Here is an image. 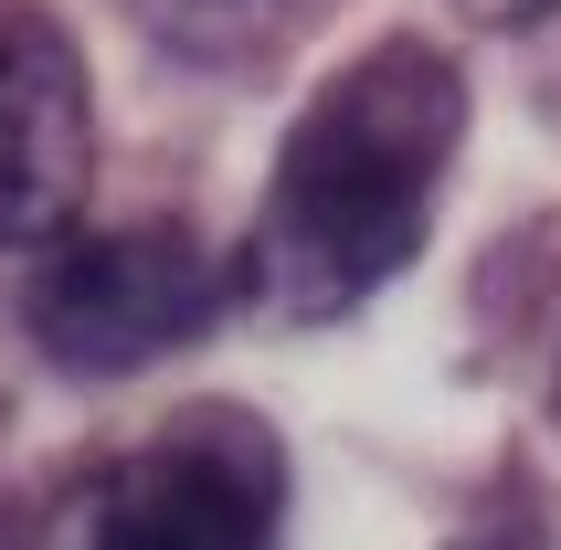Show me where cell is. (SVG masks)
Listing matches in <instances>:
<instances>
[{"label": "cell", "mask_w": 561, "mask_h": 550, "mask_svg": "<svg viewBox=\"0 0 561 550\" xmlns=\"http://www.w3.org/2000/svg\"><path fill=\"white\" fill-rule=\"evenodd\" d=\"M276 456L254 434H159L75 497L64 550H276Z\"/></svg>", "instance_id": "obj_3"}, {"label": "cell", "mask_w": 561, "mask_h": 550, "mask_svg": "<svg viewBox=\"0 0 561 550\" xmlns=\"http://www.w3.org/2000/svg\"><path fill=\"white\" fill-rule=\"evenodd\" d=\"M467 11H477V22H499V32H508V22H540V11H561V0H467Z\"/></svg>", "instance_id": "obj_7"}, {"label": "cell", "mask_w": 561, "mask_h": 550, "mask_svg": "<svg viewBox=\"0 0 561 550\" xmlns=\"http://www.w3.org/2000/svg\"><path fill=\"white\" fill-rule=\"evenodd\" d=\"M467 138V75L435 43H371L297 106L244 233V297L286 329L350 318L424 254L435 191Z\"/></svg>", "instance_id": "obj_1"}, {"label": "cell", "mask_w": 561, "mask_h": 550, "mask_svg": "<svg viewBox=\"0 0 561 550\" xmlns=\"http://www.w3.org/2000/svg\"><path fill=\"white\" fill-rule=\"evenodd\" d=\"M95 170L85 54L54 11H0V244H54Z\"/></svg>", "instance_id": "obj_4"}, {"label": "cell", "mask_w": 561, "mask_h": 550, "mask_svg": "<svg viewBox=\"0 0 561 550\" xmlns=\"http://www.w3.org/2000/svg\"><path fill=\"white\" fill-rule=\"evenodd\" d=\"M213 307H222L213 254L191 233H170V222L75 233L32 275V339H43V360L85 370V381H117V370H149L170 350H191L213 329Z\"/></svg>", "instance_id": "obj_2"}, {"label": "cell", "mask_w": 561, "mask_h": 550, "mask_svg": "<svg viewBox=\"0 0 561 550\" xmlns=\"http://www.w3.org/2000/svg\"><path fill=\"white\" fill-rule=\"evenodd\" d=\"M456 550H561V529H540V519H499V529H477V540H456Z\"/></svg>", "instance_id": "obj_5"}, {"label": "cell", "mask_w": 561, "mask_h": 550, "mask_svg": "<svg viewBox=\"0 0 561 550\" xmlns=\"http://www.w3.org/2000/svg\"><path fill=\"white\" fill-rule=\"evenodd\" d=\"M149 11H170V22H244V11H265V0H149Z\"/></svg>", "instance_id": "obj_6"}]
</instances>
